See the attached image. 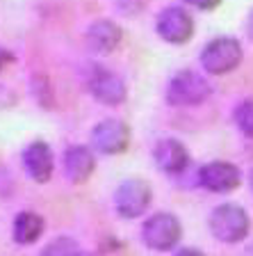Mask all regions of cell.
<instances>
[{"label": "cell", "instance_id": "cell-10", "mask_svg": "<svg viewBox=\"0 0 253 256\" xmlns=\"http://www.w3.org/2000/svg\"><path fill=\"white\" fill-rule=\"evenodd\" d=\"M23 167L27 176L37 183H46L53 176V151L46 142H32L23 151Z\"/></svg>", "mask_w": 253, "mask_h": 256}, {"label": "cell", "instance_id": "cell-14", "mask_svg": "<svg viewBox=\"0 0 253 256\" xmlns=\"http://www.w3.org/2000/svg\"><path fill=\"white\" fill-rule=\"evenodd\" d=\"M43 234V218L32 210H23L14 218V240L18 245H32Z\"/></svg>", "mask_w": 253, "mask_h": 256}, {"label": "cell", "instance_id": "cell-7", "mask_svg": "<svg viewBox=\"0 0 253 256\" xmlns=\"http://www.w3.org/2000/svg\"><path fill=\"white\" fill-rule=\"evenodd\" d=\"M199 181L201 186L210 192H233L235 188H240L242 183V174L233 162L226 160H212L208 165H203L199 170Z\"/></svg>", "mask_w": 253, "mask_h": 256}, {"label": "cell", "instance_id": "cell-15", "mask_svg": "<svg viewBox=\"0 0 253 256\" xmlns=\"http://www.w3.org/2000/svg\"><path fill=\"white\" fill-rule=\"evenodd\" d=\"M39 256H82L80 254V247L73 238H55L53 242H48L41 250Z\"/></svg>", "mask_w": 253, "mask_h": 256}, {"label": "cell", "instance_id": "cell-2", "mask_svg": "<svg viewBox=\"0 0 253 256\" xmlns=\"http://www.w3.org/2000/svg\"><path fill=\"white\" fill-rule=\"evenodd\" d=\"M212 94V87L203 76H199L196 71H178L174 78L169 80L167 87V101L171 106L178 108H192L201 106L203 101H208Z\"/></svg>", "mask_w": 253, "mask_h": 256}, {"label": "cell", "instance_id": "cell-17", "mask_svg": "<svg viewBox=\"0 0 253 256\" xmlns=\"http://www.w3.org/2000/svg\"><path fill=\"white\" fill-rule=\"evenodd\" d=\"M185 2H190V5L199 7V10H215V7H219L222 0H185Z\"/></svg>", "mask_w": 253, "mask_h": 256}, {"label": "cell", "instance_id": "cell-20", "mask_svg": "<svg viewBox=\"0 0 253 256\" xmlns=\"http://www.w3.org/2000/svg\"><path fill=\"white\" fill-rule=\"evenodd\" d=\"M247 32H249V37L253 39V10H251V14H249V21H247Z\"/></svg>", "mask_w": 253, "mask_h": 256}, {"label": "cell", "instance_id": "cell-6", "mask_svg": "<svg viewBox=\"0 0 253 256\" xmlns=\"http://www.w3.org/2000/svg\"><path fill=\"white\" fill-rule=\"evenodd\" d=\"M91 144L103 156L123 154L128 149V144H130V128L121 119H105L94 128Z\"/></svg>", "mask_w": 253, "mask_h": 256}, {"label": "cell", "instance_id": "cell-5", "mask_svg": "<svg viewBox=\"0 0 253 256\" xmlns=\"http://www.w3.org/2000/svg\"><path fill=\"white\" fill-rule=\"evenodd\" d=\"M148 204H151V188L146 181L139 178H126L119 183L114 192V208L116 213L126 220H135L146 213Z\"/></svg>", "mask_w": 253, "mask_h": 256}, {"label": "cell", "instance_id": "cell-13", "mask_svg": "<svg viewBox=\"0 0 253 256\" xmlns=\"http://www.w3.org/2000/svg\"><path fill=\"white\" fill-rule=\"evenodd\" d=\"M121 39H123L121 28L114 21H107V18L91 23V28L87 30V44L96 53H112L121 44Z\"/></svg>", "mask_w": 253, "mask_h": 256}, {"label": "cell", "instance_id": "cell-19", "mask_svg": "<svg viewBox=\"0 0 253 256\" xmlns=\"http://www.w3.org/2000/svg\"><path fill=\"white\" fill-rule=\"evenodd\" d=\"M176 256H206L201 250H194V247H185V250L176 252Z\"/></svg>", "mask_w": 253, "mask_h": 256}, {"label": "cell", "instance_id": "cell-9", "mask_svg": "<svg viewBox=\"0 0 253 256\" xmlns=\"http://www.w3.org/2000/svg\"><path fill=\"white\" fill-rule=\"evenodd\" d=\"M87 87H89L91 96L96 101L105 103V106H119V103L126 101V82L116 74L107 69H94L87 80Z\"/></svg>", "mask_w": 253, "mask_h": 256}, {"label": "cell", "instance_id": "cell-1", "mask_svg": "<svg viewBox=\"0 0 253 256\" xmlns=\"http://www.w3.org/2000/svg\"><path fill=\"white\" fill-rule=\"evenodd\" d=\"M251 220L249 213L238 204H222L217 206L210 215V231L217 240H222L226 245L242 242L249 236Z\"/></svg>", "mask_w": 253, "mask_h": 256}, {"label": "cell", "instance_id": "cell-12", "mask_svg": "<svg viewBox=\"0 0 253 256\" xmlns=\"http://www.w3.org/2000/svg\"><path fill=\"white\" fill-rule=\"evenodd\" d=\"M96 170V158L91 149L82 146V144H73L64 154V174L71 183H84L94 174Z\"/></svg>", "mask_w": 253, "mask_h": 256}, {"label": "cell", "instance_id": "cell-18", "mask_svg": "<svg viewBox=\"0 0 253 256\" xmlns=\"http://www.w3.org/2000/svg\"><path fill=\"white\" fill-rule=\"evenodd\" d=\"M9 64H14V55L9 50H5V48H0V71L5 66H9Z\"/></svg>", "mask_w": 253, "mask_h": 256}, {"label": "cell", "instance_id": "cell-11", "mask_svg": "<svg viewBox=\"0 0 253 256\" xmlns=\"http://www.w3.org/2000/svg\"><path fill=\"white\" fill-rule=\"evenodd\" d=\"M153 158L158 167L167 174H180L190 162V154L185 149V144L180 140H160L153 149Z\"/></svg>", "mask_w": 253, "mask_h": 256}, {"label": "cell", "instance_id": "cell-3", "mask_svg": "<svg viewBox=\"0 0 253 256\" xmlns=\"http://www.w3.org/2000/svg\"><path fill=\"white\" fill-rule=\"evenodd\" d=\"M240 62H242V46H240L238 39L231 37L212 39L201 53L203 69L212 76L231 74L233 69H238Z\"/></svg>", "mask_w": 253, "mask_h": 256}, {"label": "cell", "instance_id": "cell-22", "mask_svg": "<svg viewBox=\"0 0 253 256\" xmlns=\"http://www.w3.org/2000/svg\"><path fill=\"white\" fill-rule=\"evenodd\" d=\"M251 186H253V172H251Z\"/></svg>", "mask_w": 253, "mask_h": 256}, {"label": "cell", "instance_id": "cell-8", "mask_svg": "<svg viewBox=\"0 0 253 256\" xmlns=\"http://www.w3.org/2000/svg\"><path fill=\"white\" fill-rule=\"evenodd\" d=\"M158 34L169 44H187L194 34V21L180 7H167L158 16Z\"/></svg>", "mask_w": 253, "mask_h": 256}, {"label": "cell", "instance_id": "cell-21", "mask_svg": "<svg viewBox=\"0 0 253 256\" xmlns=\"http://www.w3.org/2000/svg\"><path fill=\"white\" fill-rule=\"evenodd\" d=\"M82 256H96V254H91V252H89V254H82Z\"/></svg>", "mask_w": 253, "mask_h": 256}, {"label": "cell", "instance_id": "cell-16", "mask_svg": "<svg viewBox=\"0 0 253 256\" xmlns=\"http://www.w3.org/2000/svg\"><path fill=\"white\" fill-rule=\"evenodd\" d=\"M235 124L249 140H253V101H242L235 108Z\"/></svg>", "mask_w": 253, "mask_h": 256}, {"label": "cell", "instance_id": "cell-4", "mask_svg": "<svg viewBox=\"0 0 253 256\" xmlns=\"http://www.w3.org/2000/svg\"><path fill=\"white\" fill-rule=\"evenodd\" d=\"M183 229L176 215L171 213H155L144 222L142 229V238L146 242V247L155 252H169L178 245Z\"/></svg>", "mask_w": 253, "mask_h": 256}]
</instances>
